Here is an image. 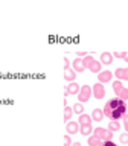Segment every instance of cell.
<instances>
[{
  "label": "cell",
  "mask_w": 128,
  "mask_h": 146,
  "mask_svg": "<svg viewBox=\"0 0 128 146\" xmlns=\"http://www.w3.org/2000/svg\"><path fill=\"white\" fill-rule=\"evenodd\" d=\"M114 76L117 78V81H128V67L116 68V70H114Z\"/></svg>",
  "instance_id": "obj_7"
},
{
  "label": "cell",
  "mask_w": 128,
  "mask_h": 146,
  "mask_svg": "<svg viewBox=\"0 0 128 146\" xmlns=\"http://www.w3.org/2000/svg\"><path fill=\"white\" fill-rule=\"evenodd\" d=\"M119 140H121L122 145H127L128 143V132H123V134L119 135Z\"/></svg>",
  "instance_id": "obj_21"
},
{
  "label": "cell",
  "mask_w": 128,
  "mask_h": 146,
  "mask_svg": "<svg viewBox=\"0 0 128 146\" xmlns=\"http://www.w3.org/2000/svg\"><path fill=\"white\" fill-rule=\"evenodd\" d=\"M73 70H75V72H84L85 70L84 62H82L81 58H76L75 61H73Z\"/></svg>",
  "instance_id": "obj_14"
},
{
  "label": "cell",
  "mask_w": 128,
  "mask_h": 146,
  "mask_svg": "<svg viewBox=\"0 0 128 146\" xmlns=\"http://www.w3.org/2000/svg\"><path fill=\"white\" fill-rule=\"evenodd\" d=\"M66 68H70V62H69L67 56H64V70H66Z\"/></svg>",
  "instance_id": "obj_25"
},
{
  "label": "cell",
  "mask_w": 128,
  "mask_h": 146,
  "mask_svg": "<svg viewBox=\"0 0 128 146\" xmlns=\"http://www.w3.org/2000/svg\"><path fill=\"white\" fill-rule=\"evenodd\" d=\"M76 56L78 58H85V56H89V52H85V50H78Z\"/></svg>",
  "instance_id": "obj_22"
},
{
  "label": "cell",
  "mask_w": 128,
  "mask_h": 146,
  "mask_svg": "<svg viewBox=\"0 0 128 146\" xmlns=\"http://www.w3.org/2000/svg\"><path fill=\"white\" fill-rule=\"evenodd\" d=\"M78 123H79L81 126H84V125H91V117L89 116V114H81L79 116V120H78Z\"/></svg>",
  "instance_id": "obj_15"
},
{
  "label": "cell",
  "mask_w": 128,
  "mask_h": 146,
  "mask_svg": "<svg viewBox=\"0 0 128 146\" xmlns=\"http://www.w3.org/2000/svg\"><path fill=\"white\" fill-rule=\"evenodd\" d=\"M113 62V55L110 52H104L101 53V64H105V66H108V64Z\"/></svg>",
  "instance_id": "obj_12"
},
{
  "label": "cell",
  "mask_w": 128,
  "mask_h": 146,
  "mask_svg": "<svg viewBox=\"0 0 128 146\" xmlns=\"http://www.w3.org/2000/svg\"><path fill=\"white\" fill-rule=\"evenodd\" d=\"M104 146H117V145L113 143V140H110V141H104Z\"/></svg>",
  "instance_id": "obj_27"
},
{
  "label": "cell",
  "mask_w": 128,
  "mask_h": 146,
  "mask_svg": "<svg viewBox=\"0 0 128 146\" xmlns=\"http://www.w3.org/2000/svg\"><path fill=\"white\" fill-rule=\"evenodd\" d=\"M107 129H110L111 132H114V131H119L121 129V123H119V120H111L108 123V128Z\"/></svg>",
  "instance_id": "obj_17"
},
{
  "label": "cell",
  "mask_w": 128,
  "mask_h": 146,
  "mask_svg": "<svg viewBox=\"0 0 128 146\" xmlns=\"http://www.w3.org/2000/svg\"><path fill=\"white\" fill-rule=\"evenodd\" d=\"M123 59H125V62H128V52H125V55H123Z\"/></svg>",
  "instance_id": "obj_28"
},
{
  "label": "cell",
  "mask_w": 128,
  "mask_h": 146,
  "mask_svg": "<svg viewBox=\"0 0 128 146\" xmlns=\"http://www.w3.org/2000/svg\"><path fill=\"white\" fill-rule=\"evenodd\" d=\"M113 91L116 93L117 99H121V100L128 99V88H125V87L122 85L121 81H114L113 82Z\"/></svg>",
  "instance_id": "obj_4"
},
{
  "label": "cell",
  "mask_w": 128,
  "mask_h": 146,
  "mask_svg": "<svg viewBox=\"0 0 128 146\" xmlns=\"http://www.w3.org/2000/svg\"><path fill=\"white\" fill-rule=\"evenodd\" d=\"M127 107H128V105H127Z\"/></svg>",
  "instance_id": "obj_30"
},
{
  "label": "cell",
  "mask_w": 128,
  "mask_h": 146,
  "mask_svg": "<svg viewBox=\"0 0 128 146\" xmlns=\"http://www.w3.org/2000/svg\"><path fill=\"white\" fill-rule=\"evenodd\" d=\"M104 116H107L110 120H119L127 114V104L121 99H110L104 107Z\"/></svg>",
  "instance_id": "obj_1"
},
{
  "label": "cell",
  "mask_w": 128,
  "mask_h": 146,
  "mask_svg": "<svg viewBox=\"0 0 128 146\" xmlns=\"http://www.w3.org/2000/svg\"><path fill=\"white\" fill-rule=\"evenodd\" d=\"M82 62H84V67L89 68L91 73H101V61H96L93 56H85L82 58Z\"/></svg>",
  "instance_id": "obj_2"
},
{
  "label": "cell",
  "mask_w": 128,
  "mask_h": 146,
  "mask_svg": "<svg viewBox=\"0 0 128 146\" xmlns=\"http://www.w3.org/2000/svg\"><path fill=\"white\" fill-rule=\"evenodd\" d=\"M72 114H73V110L72 107H64V122H70V117H72Z\"/></svg>",
  "instance_id": "obj_19"
},
{
  "label": "cell",
  "mask_w": 128,
  "mask_h": 146,
  "mask_svg": "<svg viewBox=\"0 0 128 146\" xmlns=\"http://www.w3.org/2000/svg\"><path fill=\"white\" fill-rule=\"evenodd\" d=\"M75 78H76V72L75 70H72V68H66V70H64V79L66 81L75 82Z\"/></svg>",
  "instance_id": "obj_13"
},
{
  "label": "cell",
  "mask_w": 128,
  "mask_h": 146,
  "mask_svg": "<svg viewBox=\"0 0 128 146\" xmlns=\"http://www.w3.org/2000/svg\"><path fill=\"white\" fill-rule=\"evenodd\" d=\"M64 146H72V139H70V135H64Z\"/></svg>",
  "instance_id": "obj_23"
},
{
  "label": "cell",
  "mask_w": 128,
  "mask_h": 146,
  "mask_svg": "<svg viewBox=\"0 0 128 146\" xmlns=\"http://www.w3.org/2000/svg\"><path fill=\"white\" fill-rule=\"evenodd\" d=\"M66 131H67V134H69V135L76 134V132L79 131V123H78V122H67Z\"/></svg>",
  "instance_id": "obj_8"
},
{
  "label": "cell",
  "mask_w": 128,
  "mask_h": 146,
  "mask_svg": "<svg viewBox=\"0 0 128 146\" xmlns=\"http://www.w3.org/2000/svg\"><path fill=\"white\" fill-rule=\"evenodd\" d=\"M91 94H93L96 99H104V96H105V87L101 84V82L95 84L93 88H91Z\"/></svg>",
  "instance_id": "obj_6"
},
{
  "label": "cell",
  "mask_w": 128,
  "mask_h": 146,
  "mask_svg": "<svg viewBox=\"0 0 128 146\" xmlns=\"http://www.w3.org/2000/svg\"><path fill=\"white\" fill-rule=\"evenodd\" d=\"M64 90H66L69 94H78V93H79V90H81V87L78 85L76 82H70V84H69Z\"/></svg>",
  "instance_id": "obj_10"
},
{
  "label": "cell",
  "mask_w": 128,
  "mask_h": 146,
  "mask_svg": "<svg viewBox=\"0 0 128 146\" xmlns=\"http://www.w3.org/2000/svg\"><path fill=\"white\" fill-rule=\"evenodd\" d=\"M87 143H89V146H104V141H101L99 139H96L95 135H90L89 140H87Z\"/></svg>",
  "instance_id": "obj_16"
},
{
  "label": "cell",
  "mask_w": 128,
  "mask_h": 146,
  "mask_svg": "<svg viewBox=\"0 0 128 146\" xmlns=\"http://www.w3.org/2000/svg\"><path fill=\"white\" fill-rule=\"evenodd\" d=\"M72 146H81L79 141H75V143H72Z\"/></svg>",
  "instance_id": "obj_29"
},
{
  "label": "cell",
  "mask_w": 128,
  "mask_h": 146,
  "mask_svg": "<svg viewBox=\"0 0 128 146\" xmlns=\"http://www.w3.org/2000/svg\"><path fill=\"white\" fill-rule=\"evenodd\" d=\"M93 135L96 139H99L101 141L113 140V132L110 129H105V128H96V129H93Z\"/></svg>",
  "instance_id": "obj_3"
},
{
  "label": "cell",
  "mask_w": 128,
  "mask_h": 146,
  "mask_svg": "<svg viewBox=\"0 0 128 146\" xmlns=\"http://www.w3.org/2000/svg\"><path fill=\"white\" fill-rule=\"evenodd\" d=\"M72 110H73V113L79 114V116H81V114H84V107H82V104H79V102L73 105V107H72Z\"/></svg>",
  "instance_id": "obj_20"
},
{
  "label": "cell",
  "mask_w": 128,
  "mask_h": 146,
  "mask_svg": "<svg viewBox=\"0 0 128 146\" xmlns=\"http://www.w3.org/2000/svg\"><path fill=\"white\" fill-rule=\"evenodd\" d=\"M90 117H91V120H95V122H101L104 119V111L101 108H95Z\"/></svg>",
  "instance_id": "obj_11"
},
{
  "label": "cell",
  "mask_w": 128,
  "mask_h": 146,
  "mask_svg": "<svg viewBox=\"0 0 128 146\" xmlns=\"http://www.w3.org/2000/svg\"><path fill=\"white\" fill-rule=\"evenodd\" d=\"M111 78H113V73L110 72V70H105V72H101L99 75H98V79L101 84H104V82H108V81H111Z\"/></svg>",
  "instance_id": "obj_9"
},
{
  "label": "cell",
  "mask_w": 128,
  "mask_h": 146,
  "mask_svg": "<svg viewBox=\"0 0 128 146\" xmlns=\"http://www.w3.org/2000/svg\"><path fill=\"white\" fill-rule=\"evenodd\" d=\"M122 119H123V128H125V131L128 132V114H125Z\"/></svg>",
  "instance_id": "obj_24"
},
{
  "label": "cell",
  "mask_w": 128,
  "mask_h": 146,
  "mask_svg": "<svg viewBox=\"0 0 128 146\" xmlns=\"http://www.w3.org/2000/svg\"><path fill=\"white\" fill-rule=\"evenodd\" d=\"M90 96H91V87L84 85V87H81L79 93H78V100H79V104L87 102L90 99Z\"/></svg>",
  "instance_id": "obj_5"
},
{
  "label": "cell",
  "mask_w": 128,
  "mask_h": 146,
  "mask_svg": "<svg viewBox=\"0 0 128 146\" xmlns=\"http://www.w3.org/2000/svg\"><path fill=\"white\" fill-rule=\"evenodd\" d=\"M113 56H116V58H122L123 59V55H125V52H114V53H111Z\"/></svg>",
  "instance_id": "obj_26"
},
{
  "label": "cell",
  "mask_w": 128,
  "mask_h": 146,
  "mask_svg": "<svg viewBox=\"0 0 128 146\" xmlns=\"http://www.w3.org/2000/svg\"><path fill=\"white\" fill-rule=\"evenodd\" d=\"M79 132H81V135H90L93 132V128H91V125H84L79 128Z\"/></svg>",
  "instance_id": "obj_18"
}]
</instances>
